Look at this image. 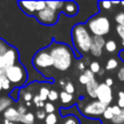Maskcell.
<instances>
[{"label":"cell","instance_id":"17","mask_svg":"<svg viewBox=\"0 0 124 124\" xmlns=\"http://www.w3.org/2000/svg\"><path fill=\"white\" fill-rule=\"evenodd\" d=\"M12 100L9 97H1L0 98V112H4L8 108L11 107Z\"/></svg>","mask_w":124,"mask_h":124},{"label":"cell","instance_id":"27","mask_svg":"<svg viewBox=\"0 0 124 124\" xmlns=\"http://www.w3.org/2000/svg\"><path fill=\"white\" fill-rule=\"evenodd\" d=\"M112 123L113 124H124V109H122V112H121L119 116H114L113 120H112Z\"/></svg>","mask_w":124,"mask_h":124},{"label":"cell","instance_id":"41","mask_svg":"<svg viewBox=\"0 0 124 124\" xmlns=\"http://www.w3.org/2000/svg\"><path fill=\"white\" fill-rule=\"evenodd\" d=\"M118 78L120 79L121 82H124V66H122V68L119 70V72H118Z\"/></svg>","mask_w":124,"mask_h":124},{"label":"cell","instance_id":"11","mask_svg":"<svg viewBox=\"0 0 124 124\" xmlns=\"http://www.w3.org/2000/svg\"><path fill=\"white\" fill-rule=\"evenodd\" d=\"M3 118H4V120L10 121V122L19 123V122H22L23 116L20 113L17 109H15V108H13V107H10L3 112Z\"/></svg>","mask_w":124,"mask_h":124},{"label":"cell","instance_id":"36","mask_svg":"<svg viewBox=\"0 0 124 124\" xmlns=\"http://www.w3.org/2000/svg\"><path fill=\"white\" fill-rule=\"evenodd\" d=\"M116 30V33H118V35L120 36V38L122 39V45L124 46V26L118 25Z\"/></svg>","mask_w":124,"mask_h":124},{"label":"cell","instance_id":"44","mask_svg":"<svg viewBox=\"0 0 124 124\" xmlns=\"http://www.w3.org/2000/svg\"><path fill=\"white\" fill-rule=\"evenodd\" d=\"M106 84H107L109 87H111L112 85H113V79L112 78H110V77H108V78H106V82H105Z\"/></svg>","mask_w":124,"mask_h":124},{"label":"cell","instance_id":"18","mask_svg":"<svg viewBox=\"0 0 124 124\" xmlns=\"http://www.w3.org/2000/svg\"><path fill=\"white\" fill-rule=\"evenodd\" d=\"M60 99H61L62 103H64L65 106H70L71 103H72L74 97H73V95L68 94L66 92H64V90H63V92L60 93Z\"/></svg>","mask_w":124,"mask_h":124},{"label":"cell","instance_id":"29","mask_svg":"<svg viewBox=\"0 0 124 124\" xmlns=\"http://www.w3.org/2000/svg\"><path fill=\"white\" fill-rule=\"evenodd\" d=\"M63 124H81V123H79V120L75 116H69L63 122Z\"/></svg>","mask_w":124,"mask_h":124},{"label":"cell","instance_id":"28","mask_svg":"<svg viewBox=\"0 0 124 124\" xmlns=\"http://www.w3.org/2000/svg\"><path fill=\"white\" fill-rule=\"evenodd\" d=\"M0 79H1V83H2V89L3 90H10L11 89V83H10V81L6 77V75L2 76Z\"/></svg>","mask_w":124,"mask_h":124},{"label":"cell","instance_id":"10","mask_svg":"<svg viewBox=\"0 0 124 124\" xmlns=\"http://www.w3.org/2000/svg\"><path fill=\"white\" fill-rule=\"evenodd\" d=\"M106 43L103 37L100 36H93V45L90 48V54L94 57H100L102 54V49L105 48Z\"/></svg>","mask_w":124,"mask_h":124},{"label":"cell","instance_id":"7","mask_svg":"<svg viewBox=\"0 0 124 124\" xmlns=\"http://www.w3.org/2000/svg\"><path fill=\"white\" fill-rule=\"evenodd\" d=\"M107 108H108V106H106L105 103L100 102L99 100H94V101L88 102L84 107V109L82 110V112H83L84 116L94 118V116H101V114L103 116Z\"/></svg>","mask_w":124,"mask_h":124},{"label":"cell","instance_id":"5","mask_svg":"<svg viewBox=\"0 0 124 124\" xmlns=\"http://www.w3.org/2000/svg\"><path fill=\"white\" fill-rule=\"evenodd\" d=\"M33 64L38 70L54 66V61H52L50 51H48L47 49H41L36 52V54L33 58Z\"/></svg>","mask_w":124,"mask_h":124},{"label":"cell","instance_id":"32","mask_svg":"<svg viewBox=\"0 0 124 124\" xmlns=\"http://www.w3.org/2000/svg\"><path fill=\"white\" fill-rule=\"evenodd\" d=\"M64 92H66L68 94L73 95V93L75 92V88H74V85H73V83H71V82H68V83L65 84V86H64Z\"/></svg>","mask_w":124,"mask_h":124},{"label":"cell","instance_id":"13","mask_svg":"<svg viewBox=\"0 0 124 124\" xmlns=\"http://www.w3.org/2000/svg\"><path fill=\"white\" fill-rule=\"evenodd\" d=\"M64 14L69 15V16H74L77 14L78 12V6H77L76 2L74 1H66L64 3V7L62 9Z\"/></svg>","mask_w":124,"mask_h":124},{"label":"cell","instance_id":"48","mask_svg":"<svg viewBox=\"0 0 124 124\" xmlns=\"http://www.w3.org/2000/svg\"><path fill=\"white\" fill-rule=\"evenodd\" d=\"M2 90V83H1V79H0V92Z\"/></svg>","mask_w":124,"mask_h":124},{"label":"cell","instance_id":"12","mask_svg":"<svg viewBox=\"0 0 124 124\" xmlns=\"http://www.w3.org/2000/svg\"><path fill=\"white\" fill-rule=\"evenodd\" d=\"M20 8L22 9L23 12H25L28 15L36 14V7L37 1H19L17 2Z\"/></svg>","mask_w":124,"mask_h":124},{"label":"cell","instance_id":"9","mask_svg":"<svg viewBox=\"0 0 124 124\" xmlns=\"http://www.w3.org/2000/svg\"><path fill=\"white\" fill-rule=\"evenodd\" d=\"M97 100L105 103L106 106H109L113 100V95H112L111 87L107 85L106 83L99 84L98 92H97Z\"/></svg>","mask_w":124,"mask_h":124},{"label":"cell","instance_id":"30","mask_svg":"<svg viewBox=\"0 0 124 124\" xmlns=\"http://www.w3.org/2000/svg\"><path fill=\"white\" fill-rule=\"evenodd\" d=\"M33 102H34V105H36L38 108H45V101H43L40 99V97H39V95H36V96H34V98H33Z\"/></svg>","mask_w":124,"mask_h":124},{"label":"cell","instance_id":"24","mask_svg":"<svg viewBox=\"0 0 124 124\" xmlns=\"http://www.w3.org/2000/svg\"><path fill=\"white\" fill-rule=\"evenodd\" d=\"M89 70L92 71L94 74H96V73H99L101 71V68H100V64L98 63L97 61H93L89 63Z\"/></svg>","mask_w":124,"mask_h":124},{"label":"cell","instance_id":"1","mask_svg":"<svg viewBox=\"0 0 124 124\" xmlns=\"http://www.w3.org/2000/svg\"><path fill=\"white\" fill-rule=\"evenodd\" d=\"M50 54L56 70L64 72L71 68L73 61V52L68 45L61 43L54 44L50 49Z\"/></svg>","mask_w":124,"mask_h":124},{"label":"cell","instance_id":"40","mask_svg":"<svg viewBox=\"0 0 124 124\" xmlns=\"http://www.w3.org/2000/svg\"><path fill=\"white\" fill-rule=\"evenodd\" d=\"M112 111H113L114 116H119V114L122 112V109H121V108L116 105V106H113V107H112Z\"/></svg>","mask_w":124,"mask_h":124},{"label":"cell","instance_id":"34","mask_svg":"<svg viewBox=\"0 0 124 124\" xmlns=\"http://www.w3.org/2000/svg\"><path fill=\"white\" fill-rule=\"evenodd\" d=\"M54 110H56V108H54V106L52 105L51 102H47L45 105V112L46 113H48V114L54 113Z\"/></svg>","mask_w":124,"mask_h":124},{"label":"cell","instance_id":"47","mask_svg":"<svg viewBox=\"0 0 124 124\" xmlns=\"http://www.w3.org/2000/svg\"><path fill=\"white\" fill-rule=\"evenodd\" d=\"M103 73H105V71H103V70H101L100 72L98 73V74H99V75H103Z\"/></svg>","mask_w":124,"mask_h":124},{"label":"cell","instance_id":"6","mask_svg":"<svg viewBox=\"0 0 124 124\" xmlns=\"http://www.w3.org/2000/svg\"><path fill=\"white\" fill-rule=\"evenodd\" d=\"M17 52L15 49L11 48L9 51H7L4 54L0 56V78L6 75V72L8 69L16 64Z\"/></svg>","mask_w":124,"mask_h":124},{"label":"cell","instance_id":"23","mask_svg":"<svg viewBox=\"0 0 124 124\" xmlns=\"http://www.w3.org/2000/svg\"><path fill=\"white\" fill-rule=\"evenodd\" d=\"M58 122V118L54 113H50V114H47L45 119V124H57Z\"/></svg>","mask_w":124,"mask_h":124},{"label":"cell","instance_id":"49","mask_svg":"<svg viewBox=\"0 0 124 124\" xmlns=\"http://www.w3.org/2000/svg\"><path fill=\"white\" fill-rule=\"evenodd\" d=\"M26 106H27V107H31V102H26Z\"/></svg>","mask_w":124,"mask_h":124},{"label":"cell","instance_id":"20","mask_svg":"<svg viewBox=\"0 0 124 124\" xmlns=\"http://www.w3.org/2000/svg\"><path fill=\"white\" fill-rule=\"evenodd\" d=\"M11 49L10 45H9L8 43H7L4 39L0 38V56H2V54H4L7 51H9V50Z\"/></svg>","mask_w":124,"mask_h":124},{"label":"cell","instance_id":"26","mask_svg":"<svg viewBox=\"0 0 124 124\" xmlns=\"http://www.w3.org/2000/svg\"><path fill=\"white\" fill-rule=\"evenodd\" d=\"M103 118L106 119V120H113L114 118V114H113V111H112V107H110V106H108V108L106 109L105 113H103Z\"/></svg>","mask_w":124,"mask_h":124},{"label":"cell","instance_id":"38","mask_svg":"<svg viewBox=\"0 0 124 124\" xmlns=\"http://www.w3.org/2000/svg\"><path fill=\"white\" fill-rule=\"evenodd\" d=\"M24 100L26 101V102H31V100H33V98H34V96H33L31 93H24V96H23Z\"/></svg>","mask_w":124,"mask_h":124},{"label":"cell","instance_id":"43","mask_svg":"<svg viewBox=\"0 0 124 124\" xmlns=\"http://www.w3.org/2000/svg\"><path fill=\"white\" fill-rule=\"evenodd\" d=\"M17 110H19V112L22 114V116H24V114L27 113V111H26V108L24 107V106H20V107L17 108Z\"/></svg>","mask_w":124,"mask_h":124},{"label":"cell","instance_id":"22","mask_svg":"<svg viewBox=\"0 0 124 124\" xmlns=\"http://www.w3.org/2000/svg\"><path fill=\"white\" fill-rule=\"evenodd\" d=\"M119 65L118 61L116 60V59H109V60L107 61V64H106V70L108 71H111V70H114V69H116Z\"/></svg>","mask_w":124,"mask_h":124},{"label":"cell","instance_id":"31","mask_svg":"<svg viewBox=\"0 0 124 124\" xmlns=\"http://www.w3.org/2000/svg\"><path fill=\"white\" fill-rule=\"evenodd\" d=\"M114 21L118 23V25H121V26H124V12H120L116 15L114 17Z\"/></svg>","mask_w":124,"mask_h":124},{"label":"cell","instance_id":"4","mask_svg":"<svg viewBox=\"0 0 124 124\" xmlns=\"http://www.w3.org/2000/svg\"><path fill=\"white\" fill-rule=\"evenodd\" d=\"M6 77L11 84H14L15 86H22L26 81V70L25 68L16 63L7 70Z\"/></svg>","mask_w":124,"mask_h":124},{"label":"cell","instance_id":"2","mask_svg":"<svg viewBox=\"0 0 124 124\" xmlns=\"http://www.w3.org/2000/svg\"><path fill=\"white\" fill-rule=\"evenodd\" d=\"M87 25L83 23L75 24L72 28V41L75 49L81 54H86L90 51L93 45V36L86 27Z\"/></svg>","mask_w":124,"mask_h":124},{"label":"cell","instance_id":"15","mask_svg":"<svg viewBox=\"0 0 124 124\" xmlns=\"http://www.w3.org/2000/svg\"><path fill=\"white\" fill-rule=\"evenodd\" d=\"M98 87H99V84H98V82L96 81V78H95L86 85V92H87V94L89 95L92 98H97Z\"/></svg>","mask_w":124,"mask_h":124},{"label":"cell","instance_id":"45","mask_svg":"<svg viewBox=\"0 0 124 124\" xmlns=\"http://www.w3.org/2000/svg\"><path fill=\"white\" fill-rule=\"evenodd\" d=\"M119 58H120L122 61H124V49L120 50V52H119Z\"/></svg>","mask_w":124,"mask_h":124},{"label":"cell","instance_id":"39","mask_svg":"<svg viewBox=\"0 0 124 124\" xmlns=\"http://www.w3.org/2000/svg\"><path fill=\"white\" fill-rule=\"evenodd\" d=\"M36 116H37V118L39 119V120H43V119H46V112H45V110H38V111L36 112Z\"/></svg>","mask_w":124,"mask_h":124},{"label":"cell","instance_id":"14","mask_svg":"<svg viewBox=\"0 0 124 124\" xmlns=\"http://www.w3.org/2000/svg\"><path fill=\"white\" fill-rule=\"evenodd\" d=\"M93 79H95V74L92 72V71L88 69V70H85L78 77V81L82 85H87L89 82H92Z\"/></svg>","mask_w":124,"mask_h":124},{"label":"cell","instance_id":"3","mask_svg":"<svg viewBox=\"0 0 124 124\" xmlns=\"http://www.w3.org/2000/svg\"><path fill=\"white\" fill-rule=\"evenodd\" d=\"M87 26L94 36L103 37L110 32L111 24L107 16L101 14L94 15L87 21Z\"/></svg>","mask_w":124,"mask_h":124},{"label":"cell","instance_id":"50","mask_svg":"<svg viewBox=\"0 0 124 124\" xmlns=\"http://www.w3.org/2000/svg\"><path fill=\"white\" fill-rule=\"evenodd\" d=\"M121 4H122V6H124V2H121Z\"/></svg>","mask_w":124,"mask_h":124},{"label":"cell","instance_id":"19","mask_svg":"<svg viewBox=\"0 0 124 124\" xmlns=\"http://www.w3.org/2000/svg\"><path fill=\"white\" fill-rule=\"evenodd\" d=\"M35 121V116L33 114V112H27L26 114H24L22 118V122L23 124H34Z\"/></svg>","mask_w":124,"mask_h":124},{"label":"cell","instance_id":"46","mask_svg":"<svg viewBox=\"0 0 124 124\" xmlns=\"http://www.w3.org/2000/svg\"><path fill=\"white\" fill-rule=\"evenodd\" d=\"M3 124H19V123H13V122H10V121L4 120V121H3Z\"/></svg>","mask_w":124,"mask_h":124},{"label":"cell","instance_id":"8","mask_svg":"<svg viewBox=\"0 0 124 124\" xmlns=\"http://www.w3.org/2000/svg\"><path fill=\"white\" fill-rule=\"evenodd\" d=\"M36 20L44 25H54L58 21V12H54L51 9L46 8L45 10L37 12L35 14Z\"/></svg>","mask_w":124,"mask_h":124},{"label":"cell","instance_id":"37","mask_svg":"<svg viewBox=\"0 0 124 124\" xmlns=\"http://www.w3.org/2000/svg\"><path fill=\"white\" fill-rule=\"evenodd\" d=\"M112 2L110 1H102V2H99V6H101L103 9H106V10H110L112 7Z\"/></svg>","mask_w":124,"mask_h":124},{"label":"cell","instance_id":"35","mask_svg":"<svg viewBox=\"0 0 124 124\" xmlns=\"http://www.w3.org/2000/svg\"><path fill=\"white\" fill-rule=\"evenodd\" d=\"M118 96H119L118 106L121 108V109H124V92H119Z\"/></svg>","mask_w":124,"mask_h":124},{"label":"cell","instance_id":"25","mask_svg":"<svg viewBox=\"0 0 124 124\" xmlns=\"http://www.w3.org/2000/svg\"><path fill=\"white\" fill-rule=\"evenodd\" d=\"M49 93H50V90L48 89L47 87H41L40 88V90H39V97H40V99L43 101H46L48 99V96H49Z\"/></svg>","mask_w":124,"mask_h":124},{"label":"cell","instance_id":"42","mask_svg":"<svg viewBox=\"0 0 124 124\" xmlns=\"http://www.w3.org/2000/svg\"><path fill=\"white\" fill-rule=\"evenodd\" d=\"M77 69H78V70H81V71H82V73H83L84 71L86 70V69H85V63H84L83 61L78 62V63H77Z\"/></svg>","mask_w":124,"mask_h":124},{"label":"cell","instance_id":"33","mask_svg":"<svg viewBox=\"0 0 124 124\" xmlns=\"http://www.w3.org/2000/svg\"><path fill=\"white\" fill-rule=\"evenodd\" d=\"M59 96H60V95L58 94V92H57V90L51 89V90H50V93H49V96H48V99H49L50 101H56V100H58Z\"/></svg>","mask_w":124,"mask_h":124},{"label":"cell","instance_id":"16","mask_svg":"<svg viewBox=\"0 0 124 124\" xmlns=\"http://www.w3.org/2000/svg\"><path fill=\"white\" fill-rule=\"evenodd\" d=\"M46 3H47V8L51 9L54 12H58V11L60 12V11H62V9H63L65 2L64 1H46Z\"/></svg>","mask_w":124,"mask_h":124},{"label":"cell","instance_id":"21","mask_svg":"<svg viewBox=\"0 0 124 124\" xmlns=\"http://www.w3.org/2000/svg\"><path fill=\"white\" fill-rule=\"evenodd\" d=\"M105 48L108 52H114L118 49V46H116V43L114 40H108L107 43H106Z\"/></svg>","mask_w":124,"mask_h":124}]
</instances>
